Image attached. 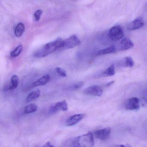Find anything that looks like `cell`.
<instances>
[{"mask_svg":"<svg viewBox=\"0 0 147 147\" xmlns=\"http://www.w3.org/2000/svg\"><path fill=\"white\" fill-rule=\"evenodd\" d=\"M64 45V40L61 38H58L55 40L49 42L38 50L34 53L36 57L41 58L47 57L57 50H61Z\"/></svg>","mask_w":147,"mask_h":147,"instance_id":"1","label":"cell"},{"mask_svg":"<svg viewBox=\"0 0 147 147\" xmlns=\"http://www.w3.org/2000/svg\"><path fill=\"white\" fill-rule=\"evenodd\" d=\"M94 145V136L90 132L75 138L72 142L70 147H93Z\"/></svg>","mask_w":147,"mask_h":147,"instance_id":"2","label":"cell"},{"mask_svg":"<svg viewBox=\"0 0 147 147\" xmlns=\"http://www.w3.org/2000/svg\"><path fill=\"white\" fill-rule=\"evenodd\" d=\"M108 36L113 41L120 40L124 37L123 29L121 26H114L110 29Z\"/></svg>","mask_w":147,"mask_h":147,"instance_id":"3","label":"cell"},{"mask_svg":"<svg viewBox=\"0 0 147 147\" xmlns=\"http://www.w3.org/2000/svg\"><path fill=\"white\" fill-rule=\"evenodd\" d=\"M81 42L77 35H72L64 40V45L61 50H67L74 48L81 44Z\"/></svg>","mask_w":147,"mask_h":147,"instance_id":"4","label":"cell"},{"mask_svg":"<svg viewBox=\"0 0 147 147\" xmlns=\"http://www.w3.org/2000/svg\"><path fill=\"white\" fill-rule=\"evenodd\" d=\"M140 100L138 98H131L126 101L125 108L128 110L138 111L140 109Z\"/></svg>","mask_w":147,"mask_h":147,"instance_id":"5","label":"cell"},{"mask_svg":"<svg viewBox=\"0 0 147 147\" xmlns=\"http://www.w3.org/2000/svg\"><path fill=\"white\" fill-rule=\"evenodd\" d=\"M84 94L88 95L101 96L103 93V90L98 85H93L85 88L83 91Z\"/></svg>","mask_w":147,"mask_h":147,"instance_id":"6","label":"cell"},{"mask_svg":"<svg viewBox=\"0 0 147 147\" xmlns=\"http://www.w3.org/2000/svg\"><path fill=\"white\" fill-rule=\"evenodd\" d=\"M68 109V105L66 101H61L56 103L54 105H52L49 109V112L52 114H54L60 111H66Z\"/></svg>","mask_w":147,"mask_h":147,"instance_id":"7","label":"cell"},{"mask_svg":"<svg viewBox=\"0 0 147 147\" xmlns=\"http://www.w3.org/2000/svg\"><path fill=\"white\" fill-rule=\"evenodd\" d=\"M111 128L110 127H107L95 131L94 132V135L97 139L104 140L109 136Z\"/></svg>","mask_w":147,"mask_h":147,"instance_id":"8","label":"cell"},{"mask_svg":"<svg viewBox=\"0 0 147 147\" xmlns=\"http://www.w3.org/2000/svg\"><path fill=\"white\" fill-rule=\"evenodd\" d=\"M144 22L143 19L141 17H139L131 22L128 26V30L133 31L140 29L144 26Z\"/></svg>","mask_w":147,"mask_h":147,"instance_id":"9","label":"cell"},{"mask_svg":"<svg viewBox=\"0 0 147 147\" xmlns=\"http://www.w3.org/2000/svg\"><path fill=\"white\" fill-rule=\"evenodd\" d=\"M83 114H80L75 115L69 117L66 121V124L67 126H72L79 122L83 118Z\"/></svg>","mask_w":147,"mask_h":147,"instance_id":"10","label":"cell"},{"mask_svg":"<svg viewBox=\"0 0 147 147\" xmlns=\"http://www.w3.org/2000/svg\"><path fill=\"white\" fill-rule=\"evenodd\" d=\"M120 46L121 51H126L133 48L134 47V44L130 39L126 38H123L121 41Z\"/></svg>","mask_w":147,"mask_h":147,"instance_id":"11","label":"cell"},{"mask_svg":"<svg viewBox=\"0 0 147 147\" xmlns=\"http://www.w3.org/2000/svg\"><path fill=\"white\" fill-rule=\"evenodd\" d=\"M50 80V76L48 74H46L34 82L33 84V86L34 87L44 86L47 84Z\"/></svg>","mask_w":147,"mask_h":147,"instance_id":"12","label":"cell"},{"mask_svg":"<svg viewBox=\"0 0 147 147\" xmlns=\"http://www.w3.org/2000/svg\"><path fill=\"white\" fill-rule=\"evenodd\" d=\"M116 51L117 50L116 49L114 45H112L107 47V48L100 50L97 53V55L102 56V55L114 53L116 52Z\"/></svg>","mask_w":147,"mask_h":147,"instance_id":"13","label":"cell"},{"mask_svg":"<svg viewBox=\"0 0 147 147\" xmlns=\"http://www.w3.org/2000/svg\"><path fill=\"white\" fill-rule=\"evenodd\" d=\"M25 31V26L22 23H18L15 29V34L17 37L22 36Z\"/></svg>","mask_w":147,"mask_h":147,"instance_id":"14","label":"cell"},{"mask_svg":"<svg viewBox=\"0 0 147 147\" xmlns=\"http://www.w3.org/2000/svg\"><path fill=\"white\" fill-rule=\"evenodd\" d=\"M40 94L41 92L39 90H37L35 91L31 92L27 97L26 102H29L33 100H35L40 96Z\"/></svg>","mask_w":147,"mask_h":147,"instance_id":"15","label":"cell"},{"mask_svg":"<svg viewBox=\"0 0 147 147\" xmlns=\"http://www.w3.org/2000/svg\"><path fill=\"white\" fill-rule=\"evenodd\" d=\"M10 86L9 87V90L16 89L19 84V78L16 75H14L11 77Z\"/></svg>","mask_w":147,"mask_h":147,"instance_id":"16","label":"cell"},{"mask_svg":"<svg viewBox=\"0 0 147 147\" xmlns=\"http://www.w3.org/2000/svg\"><path fill=\"white\" fill-rule=\"evenodd\" d=\"M115 74V66L114 64H112L109 66L105 71L103 72L102 74L104 77H109L114 76Z\"/></svg>","mask_w":147,"mask_h":147,"instance_id":"17","label":"cell"},{"mask_svg":"<svg viewBox=\"0 0 147 147\" xmlns=\"http://www.w3.org/2000/svg\"><path fill=\"white\" fill-rule=\"evenodd\" d=\"M37 106L34 104L28 105H26L24 108V112L26 114H30L34 113L37 110Z\"/></svg>","mask_w":147,"mask_h":147,"instance_id":"18","label":"cell"},{"mask_svg":"<svg viewBox=\"0 0 147 147\" xmlns=\"http://www.w3.org/2000/svg\"><path fill=\"white\" fill-rule=\"evenodd\" d=\"M22 50H23V46L22 45H19L11 53L10 56L12 57H16L20 54L22 52Z\"/></svg>","mask_w":147,"mask_h":147,"instance_id":"19","label":"cell"},{"mask_svg":"<svg viewBox=\"0 0 147 147\" xmlns=\"http://www.w3.org/2000/svg\"><path fill=\"white\" fill-rule=\"evenodd\" d=\"M124 65L126 67H133L134 65V62L133 59L129 57H125L124 58Z\"/></svg>","mask_w":147,"mask_h":147,"instance_id":"20","label":"cell"},{"mask_svg":"<svg viewBox=\"0 0 147 147\" xmlns=\"http://www.w3.org/2000/svg\"><path fill=\"white\" fill-rule=\"evenodd\" d=\"M56 72L58 74L59 76L62 77H66L67 76V73L66 71L63 69L57 67L56 69Z\"/></svg>","mask_w":147,"mask_h":147,"instance_id":"21","label":"cell"},{"mask_svg":"<svg viewBox=\"0 0 147 147\" xmlns=\"http://www.w3.org/2000/svg\"><path fill=\"white\" fill-rule=\"evenodd\" d=\"M42 13V11L40 9L37 10V11H35V13H34V16L35 20L36 21H38L40 19Z\"/></svg>","mask_w":147,"mask_h":147,"instance_id":"22","label":"cell"},{"mask_svg":"<svg viewBox=\"0 0 147 147\" xmlns=\"http://www.w3.org/2000/svg\"><path fill=\"white\" fill-rule=\"evenodd\" d=\"M83 85V83L82 81H80L73 85V86H72V89L73 90H77L81 88Z\"/></svg>","mask_w":147,"mask_h":147,"instance_id":"23","label":"cell"},{"mask_svg":"<svg viewBox=\"0 0 147 147\" xmlns=\"http://www.w3.org/2000/svg\"><path fill=\"white\" fill-rule=\"evenodd\" d=\"M141 104L142 106H145L147 103V100L146 98H142L141 101H140V103Z\"/></svg>","mask_w":147,"mask_h":147,"instance_id":"24","label":"cell"},{"mask_svg":"<svg viewBox=\"0 0 147 147\" xmlns=\"http://www.w3.org/2000/svg\"><path fill=\"white\" fill-rule=\"evenodd\" d=\"M42 147H54V146L52 145L50 142H46Z\"/></svg>","mask_w":147,"mask_h":147,"instance_id":"25","label":"cell"},{"mask_svg":"<svg viewBox=\"0 0 147 147\" xmlns=\"http://www.w3.org/2000/svg\"><path fill=\"white\" fill-rule=\"evenodd\" d=\"M115 147H132L129 144H126V145H118L116 146Z\"/></svg>","mask_w":147,"mask_h":147,"instance_id":"26","label":"cell"},{"mask_svg":"<svg viewBox=\"0 0 147 147\" xmlns=\"http://www.w3.org/2000/svg\"><path fill=\"white\" fill-rule=\"evenodd\" d=\"M114 81H111V82H109V83H108V84H106V86H110V85H112V84L114 83Z\"/></svg>","mask_w":147,"mask_h":147,"instance_id":"27","label":"cell"}]
</instances>
